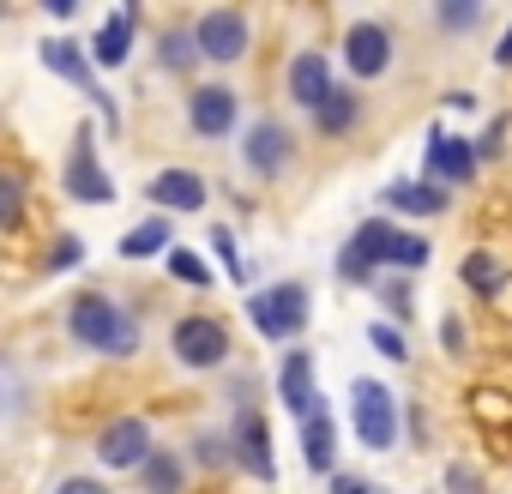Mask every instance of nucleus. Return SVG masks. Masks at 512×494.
<instances>
[{
	"label": "nucleus",
	"instance_id": "26",
	"mask_svg": "<svg viewBox=\"0 0 512 494\" xmlns=\"http://www.w3.org/2000/svg\"><path fill=\"white\" fill-rule=\"evenodd\" d=\"M211 247H217V260L229 266V278L247 284V266H241V254H235V235H229V229H211Z\"/></svg>",
	"mask_w": 512,
	"mask_h": 494
},
{
	"label": "nucleus",
	"instance_id": "27",
	"mask_svg": "<svg viewBox=\"0 0 512 494\" xmlns=\"http://www.w3.org/2000/svg\"><path fill=\"white\" fill-rule=\"evenodd\" d=\"M199 49H193V31H169L163 37V67H187Z\"/></svg>",
	"mask_w": 512,
	"mask_h": 494
},
{
	"label": "nucleus",
	"instance_id": "13",
	"mask_svg": "<svg viewBox=\"0 0 512 494\" xmlns=\"http://www.w3.org/2000/svg\"><path fill=\"white\" fill-rule=\"evenodd\" d=\"M235 452H241V464L260 476V482H272V434H266V416L260 410H241L235 416Z\"/></svg>",
	"mask_w": 512,
	"mask_h": 494
},
{
	"label": "nucleus",
	"instance_id": "5",
	"mask_svg": "<svg viewBox=\"0 0 512 494\" xmlns=\"http://www.w3.org/2000/svg\"><path fill=\"white\" fill-rule=\"evenodd\" d=\"M61 187H67L79 205H109V199H115V181H109V169H103L97 151H91V127L73 133V157H67V169H61Z\"/></svg>",
	"mask_w": 512,
	"mask_h": 494
},
{
	"label": "nucleus",
	"instance_id": "18",
	"mask_svg": "<svg viewBox=\"0 0 512 494\" xmlns=\"http://www.w3.org/2000/svg\"><path fill=\"white\" fill-rule=\"evenodd\" d=\"M133 25H139V7H121L115 19H103V31H97L91 55H97L103 67H121V61H127V49H133Z\"/></svg>",
	"mask_w": 512,
	"mask_h": 494
},
{
	"label": "nucleus",
	"instance_id": "8",
	"mask_svg": "<svg viewBox=\"0 0 512 494\" xmlns=\"http://www.w3.org/2000/svg\"><path fill=\"white\" fill-rule=\"evenodd\" d=\"M97 458H103L109 470H139V464L151 458V428H145L139 416L109 422V428L97 434Z\"/></svg>",
	"mask_w": 512,
	"mask_h": 494
},
{
	"label": "nucleus",
	"instance_id": "3",
	"mask_svg": "<svg viewBox=\"0 0 512 494\" xmlns=\"http://www.w3.org/2000/svg\"><path fill=\"white\" fill-rule=\"evenodd\" d=\"M350 416H356V434H362L368 452H392V440H398V398L380 380H356Z\"/></svg>",
	"mask_w": 512,
	"mask_h": 494
},
{
	"label": "nucleus",
	"instance_id": "4",
	"mask_svg": "<svg viewBox=\"0 0 512 494\" xmlns=\"http://www.w3.org/2000/svg\"><path fill=\"white\" fill-rule=\"evenodd\" d=\"M308 290L302 284H278V290H266V296H253L247 302V314H253V326H260L266 338H296L302 326H308Z\"/></svg>",
	"mask_w": 512,
	"mask_h": 494
},
{
	"label": "nucleus",
	"instance_id": "19",
	"mask_svg": "<svg viewBox=\"0 0 512 494\" xmlns=\"http://www.w3.org/2000/svg\"><path fill=\"white\" fill-rule=\"evenodd\" d=\"M332 446H338L332 410H326V404H314V410L302 416V458H308L314 470H332Z\"/></svg>",
	"mask_w": 512,
	"mask_h": 494
},
{
	"label": "nucleus",
	"instance_id": "1",
	"mask_svg": "<svg viewBox=\"0 0 512 494\" xmlns=\"http://www.w3.org/2000/svg\"><path fill=\"white\" fill-rule=\"evenodd\" d=\"M67 332H73L85 350H103V356H133V350H139V326H133L109 296H97V290L73 302Z\"/></svg>",
	"mask_w": 512,
	"mask_h": 494
},
{
	"label": "nucleus",
	"instance_id": "25",
	"mask_svg": "<svg viewBox=\"0 0 512 494\" xmlns=\"http://www.w3.org/2000/svg\"><path fill=\"white\" fill-rule=\"evenodd\" d=\"M169 272H175L181 284H199V290H211V266H205L199 254H187V247H181V254H169Z\"/></svg>",
	"mask_w": 512,
	"mask_h": 494
},
{
	"label": "nucleus",
	"instance_id": "7",
	"mask_svg": "<svg viewBox=\"0 0 512 494\" xmlns=\"http://www.w3.org/2000/svg\"><path fill=\"white\" fill-rule=\"evenodd\" d=\"M175 356H181L187 368H217V362L229 356V332H223L217 320H205V314H187V320L175 326Z\"/></svg>",
	"mask_w": 512,
	"mask_h": 494
},
{
	"label": "nucleus",
	"instance_id": "28",
	"mask_svg": "<svg viewBox=\"0 0 512 494\" xmlns=\"http://www.w3.org/2000/svg\"><path fill=\"white\" fill-rule=\"evenodd\" d=\"M368 338H374V350H380V356L404 362V332H398V326H386V320H380V326H368Z\"/></svg>",
	"mask_w": 512,
	"mask_h": 494
},
{
	"label": "nucleus",
	"instance_id": "2",
	"mask_svg": "<svg viewBox=\"0 0 512 494\" xmlns=\"http://www.w3.org/2000/svg\"><path fill=\"white\" fill-rule=\"evenodd\" d=\"M350 247H356V254H362L368 266H404V272L428 266V241H422L416 229L386 223V217H368V223L350 235Z\"/></svg>",
	"mask_w": 512,
	"mask_h": 494
},
{
	"label": "nucleus",
	"instance_id": "30",
	"mask_svg": "<svg viewBox=\"0 0 512 494\" xmlns=\"http://www.w3.org/2000/svg\"><path fill=\"white\" fill-rule=\"evenodd\" d=\"M85 260V247H79V235H61V247L49 254V272H73Z\"/></svg>",
	"mask_w": 512,
	"mask_h": 494
},
{
	"label": "nucleus",
	"instance_id": "20",
	"mask_svg": "<svg viewBox=\"0 0 512 494\" xmlns=\"http://www.w3.org/2000/svg\"><path fill=\"white\" fill-rule=\"evenodd\" d=\"M446 199L452 193H440L434 181H398V187H386V205L392 211H410V217H440Z\"/></svg>",
	"mask_w": 512,
	"mask_h": 494
},
{
	"label": "nucleus",
	"instance_id": "32",
	"mask_svg": "<svg viewBox=\"0 0 512 494\" xmlns=\"http://www.w3.org/2000/svg\"><path fill=\"white\" fill-rule=\"evenodd\" d=\"M19 217V181H7V175H0V229H7Z\"/></svg>",
	"mask_w": 512,
	"mask_h": 494
},
{
	"label": "nucleus",
	"instance_id": "10",
	"mask_svg": "<svg viewBox=\"0 0 512 494\" xmlns=\"http://www.w3.org/2000/svg\"><path fill=\"white\" fill-rule=\"evenodd\" d=\"M290 151H296V145H290V133H284L278 121H253V127H247V145H241V157H247L253 175H278V169L290 163Z\"/></svg>",
	"mask_w": 512,
	"mask_h": 494
},
{
	"label": "nucleus",
	"instance_id": "14",
	"mask_svg": "<svg viewBox=\"0 0 512 494\" xmlns=\"http://www.w3.org/2000/svg\"><path fill=\"white\" fill-rule=\"evenodd\" d=\"M290 97H296L302 109H320V103L332 97V61H326L320 49H308V55L290 61Z\"/></svg>",
	"mask_w": 512,
	"mask_h": 494
},
{
	"label": "nucleus",
	"instance_id": "9",
	"mask_svg": "<svg viewBox=\"0 0 512 494\" xmlns=\"http://www.w3.org/2000/svg\"><path fill=\"white\" fill-rule=\"evenodd\" d=\"M344 61H350L356 79H380V73L392 67V31L374 25V19L350 25V37H344Z\"/></svg>",
	"mask_w": 512,
	"mask_h": 494
},
{
	"label": "nucleus",
	"instance_id": "34",
	"mask_svg": "<svg viewBox=\"0 0 512 494\" xmlns=\"http://www.w3.org/2000/svg\"><path fill=\"white\" fill-rule=\"evenodd\" d=\"M380 296H386V308H392V314H398V320H404V314H410V284H386V290H380Z\"/></svg>",
	"mask_w": 512,
	"mask_h": 494
},
{
	"label": "nucleus",
	"instance_id": "12",
	"mask_svg": "<svg viewBox=\"0 0 512 494\" xmlns=\"http://www.w3.org/2000/svg\"><path fill=\"white\" fill-rule=\"evenodd\" d=\"M428 175L464 187V181L476 175V151H470V139H458V133H434V139H428Z\"/></svg>",
	"mask_w": 512,
	"mask_h": 494
},
{
	"label": "nucleus",
	"instance_id": "35",
	"mask_svg": "<svg viewBox=\"0 0 512 494\" xmlns=\"http://www.w3.org/2000/svg\"><path fill=\"white\" fill-rule=\"evenodd\" d=\"M55 494H109V482H91V476H67Z\"/></svg>",
	"mask_w": 512,
	"mask_h": 494
},
{
	"label": "nucleus",
	"instance_id": "36",
	"mask_svg": "<svg viewBox=\"0 0 512 494\" xmlns=\"http://www.w3.org/2000/svg\"><path fill=\"white\" fill-rule=\"evenodd\" d=\"M476 19V7H440V25H452V31H464Z\"/></svg>",
	"mask_w": 512,
	"mask_h": 494
},
{
	"label": "nucleus",
	"instance_id": "16",
	"mask_svg": "<svg viewBox=\"0 0 512 494\" xmlns=\"http://www.w3.org/2000/svg\"><path fill=\"white\" fill-rule=\"evenodd\" d=\"M278 398L296 410V416H308L320 398H314V356L308 350H290L284 356V368H278Z\"/></svg>",
	"mask_w": 512,
	"mask_h": 494
},
{
	"label": "nucleus",
	"instance_id": "33",
	"mask_svg": "<svg viewBox=\"0 0 512 494\" xmlns=\"http://www.w3.org/2000/svg\"><path fill=\"white\" fill-rule=\"evenodd\" d=\"M332 494H380V488H374L368 476H350V470H338V476H332Z\"/></svg>",
	"mask_w": 512,
	"mask_h": 494
},
{
	"label": "nucleus",
	"instance_id": "22",
	"mask_svg": "<svg viewBox=\"0 0 512 494\" xmlns=\"http://www.w3.org/2000/svg\"><path fill=\"white\" fill-rule=\"evenodd\" d=\"M139 488L145 494H181V458L163 452V446H151V458L139 464Z\"/></svg>",
	"mask_w": 512,
	"mask_h": 494
},
{
	"label": "nucleus",
	"instance_id": "31",
	"mask_svg": "<svg viewBox=\"0 0 512 494\" xmlns=\"http://www.w3.org/2000/svg\"><path fill=\"white\" fill-rule=\"evenodd\" d=\"M446 494H482V476H476L470 464H452V470H446Z\"/></svg>",
	"mask_w": 512,
	"mask_h": 494
},
{
	"label": "nucleus",
	"instance_id": "15",
	"mask_svg": "<svg viewBox=\"0 0 512 494\" xmlns=\"http://www.w3.org/2000/svg\"><path fill=\"white\" fill-rule=\"evenodd\" d=\"M151 205L157 211H199L205 205V181L193 169H163V175H151Z\"/></svg>",
	"mask_w": 512,
	"mask_h": 494
},
{
	"label": "nucleus",
	"instance_id": "21",
	"mask_svg": "<svg viewBox=\"0 0 512 494\" xmlns=\"http://www.w3.org/2000/svg\"><path fill=\"white\" fill-rule=\"evenodd\" d=\"M163 247H169V217H145L121 235V260H151Z\"/></svg>",
	"mask_w": 512,
	"mask_h": 494
},
{
	"label": "nucleus",
	"instance_id": "29",
	"mask_svg": "<svg viewBox=\"0 0 512 494\" xmlns=\"http://www.w3.org/2000/svg\"><path fill=\"white\" fill-rule=\"evenodd\" d=\"M338 278H350V284H368V278H374V266H368V260L356 254L350 241H344V254H338Z\"/></svg>",
	"mask_w": 512,
	"mask_h": 494
},
{
	"label": "nucleus",
	"instance_id": "17",
	"mask_svg": "<svg viewBox=\"0 0 512 494\" xmlns=\"http://www.w3.org/2000/svg\"><path fill=\"white\" fill-rule=\"evenodd\" d=\"M43 67H49L55 79H67V85H79V91H91V97H97L91 61H85V43H73V37H55V43H43Z\"/></svg>",
	"mask_w": 512,
	"mask_h": 494
},
{
	"label": "nucleus",
	"instance_id": "37",
	"mask_svg": "<svg viewBox=\"0 0 512 494\" xmlns=\"http://www.w3.org/2000/svg\"><path fill=\"white\" fill-rule=\"evenodd\" d=\"M494 61H500V67H512V25H506V37H500V49H494Z\"/></svg>",
	"mask_w": 512,
	"mask_h": 494
},
{
	"label": "nucleus",
	"instance_id": "23",
	"mask_svg": "<svg viewBox=\"0 0 512 494\" xmlns=\"http://www.w3.org/2000/svg\"><path fill=\"white\" fill-rule=\"evenodd\" d=\"M356 115H362V103H356V91H338V85H332V97H326V103L314 109V121H320V133H332V139H338V133H350V127H356Z\"/></svg>",
	"mask_w": 512,
	"mask_h": 494
},
{
	"label": "nucleus",
	"instance_id": "6",
	"mask_svg": "<svg viewBox=\"0 0 512 494\" xmlns=\"http://www.w3.org/2000/svg\"><path fill=\"white\" fill-rule=\"evenodd\" d=\"M193 49H199L205 61H217V67L241 61V55H247V19L229 13V7H211V13L193 25Z\"/></svg>",
	"mask_w": 512,
	"mask_h": 494
},
{
	"label": "nucleus",
	"instance_id": "11",
	"mask_svg": "<svg viewBox=\"0 0 512 494\" xmlns=\"http://www.w3.org/2000/svg\"><path fill=\"white\" fill-rule=\"evenodd\" d=\"M187 121H193V133L223 139V133L235 127V91H229V85H199L193 103H187Z\"/></svg>",
	"mask_w": 512,
	"mask_h": 494
},
{
	"label": "nucleus",
	"instance_id": "24",
	"mask_svg": "<svg viewBox=\"0 0 512 494\" xmlns=\"http://www.w3.org/2000/svg\"><path fill=\"white\" fill-rule=\"evenodd\" d=\"M464 284H470L476 296H494V290L506 284V272H500V260H488V254H470V260H464Z\"/></svg>",
	"mask_w": 512,
	"mask_h": 494
}]
</instances>
